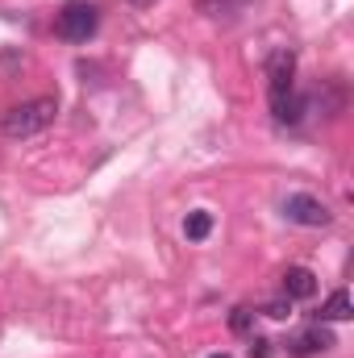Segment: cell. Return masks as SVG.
<instances>
[{
  "label": "cell",
  "instance_id": "cell-2",
  "mask_svg": "<svg viewBox=\"0 0 354 358\" xmlns=\"http://www.w3.org/2000/svg\"><path fill=\"white\" fill-rule=\"evenodd\" d=\"M96 25H100V8L92 0H67L59 8V21H55V29H59L63 42H88L92 34H96Z\"/></svg>",
  "mask_w": 354,
  "mask_h": 358
},
{
  "label": "cell",
  "instance_id": "cell-3",
  "mask_svg": "<svg viewBox=\"0 0 354 358\" xmlns=\"http://www.w3.org/2000/svg\"><path fill=\"white\" fill-rule=\"evenodd\" d=\"M283 217H288L292 225H304V229H321V225L334 221L330 204L317 200V196H309V192H292V196L283 200Z\"/></svg>",
  "mask_w": 354,
  "mask_h": 358
},
{
  "label": "cell",
  "instance_id": "cell-12",
  "mask_svg": "<svg viewBox=\"0 0 354 358\" xmlns=\"http://www.w3.org/2000/svg\"><path fill=\"white\" fill-rule=\"evenodd\" d=\"M129 4H134V8H146V4H155V0H129Z\"/></svg>",
  "mask_w": 354,
  "mask_h": 358
},
{
  "label": "cell",
  "instance_id": "cell-8",
  "mask_svg": "<svg viewBox=\"0 0 354 358\" xmlns=\"http://www.w3.org/2000/svg\"><path fill=\"white\" fill-rule=\"evenodd\" d=\"M246 4L250 0H200V13H208V17H238Z\"/></svg>",
  "mask_w": 354,
  "mask_h": 358
},
{
  "label": "cell",
  "instance_id": "cell-11",
  "mask_svg": "<svg viewBox=\"0 0 354 358\" xmlns=\"http://www.w3.org/2000/svg\"><path fill=\"white\" fill-rule=\"evenodd\" d=\"M250 358H271V342H267V338H255V346H250Z\"/></svg>",
  "mask_w": 354,
  "mask_h": 358
},
{
  "label": "cell",
  "instance_id": "cell-13",
  "mask_svg": "<svg viewBox=\"0 0 354 358\" xmlns=\"http://www.w3.org/2000/svg\"><path fill=\"white\" fill-rule=\"evenodd\" d=\"M208 358H229V355H208Z\"/></svg>",
  "mask_w": 354,
  "mask_h": 358
},
{
  "label": "cell",
  "instance_id": "cell-5",
  "mask_svg": "<svg viewBox=\"0 0 354 358\" xmlns=\"http://www.w3.org/2000/svg\"><path fill=\"white\" fill-rule=\"evenodd\" d=\"M279 287H283L288 300H313L317 296V275L309 267H288L279 275Z\"/></svg>",
  "mask_w": 354,
  "mask_h": 358
},
{
  "label": "cell",
  "instance_id": "cell-10",
  "mask_svg": "<svg viewBox=\"0 0 354 358\" xmlns=\"http://www.w3.org/2000/svg\"><path fill=\"white\" fill-rule=\"evenodd\" d=\"M263 313L271 317V321H288V317H292V300H288V296H283V300H271Z\"/></svg>",
  "mask_w": 354,
  "mask_h": 358
},
{
  "label": "cell",
  "instance_id": "cell-7",
  "mask_svg": "<svg viewBox=\"0 0 354 358\" xmlns=\"http://www.w3.org/2000/svg\"><path fill=\"white\" fill-rule=\"evenodd\" d=\"M183 234H187V242H204V238L213 234V213H208V208H196V213H187V221H183Z\"/></svg>",
  "mask_w": 354,
  "mask_h": 358
},
{
  "label": "cell",
  "instance_id": "cell-4",
  "mask_svg": "<svg viewBox=\"0 0 354 358\" xmlns=\"http://www.w3.org/2000/svg\"><path fill=\"white\" fill-rule=\"evenodd\" d=\"M334 346V334L321 325V321H313L309 329H300V334H292L288 338V355L292 358H313V355H325Z\"/></svg>",
  "mask_w": 354,
  "mask_h": 358
},
{
  "label": "cell",
  "instance_id": "cell-6",
  "mask_svg": "<svg viewBox=\"0 0 354 358\" xmlns=\"http://www.w3.org/2000/svg\"><path fill=\"white\" fill-rule=\"evenodd\" d=\"M317 321H351V292H346V287H338V292L321 304Z\"/></svg>",
  "mask_w": 354,
  "mask_h": 358
},
{
  "label": "cell",
  "instance_id": "cell-9",
  "mask_svg": "<svg viewBox=\"0 0 354 358\" xmlns=\"http://www.w3.org/2000/svg\"><path fill=\"white\" fill-rule=\"evenodd\" d=\"M229 329H234V334H250V329H255V313H250V308H234V313H229Z\"/></svg>",
  "mask_w": 354,
  "mask_h": 358
},
{
  "label": "cell",
  "instance_id": "cell-1",
  "mask_svg": "<svg viewBox=\"0 0 354 358\" xmlns=\"http://www.w3.org/2000/svg\"><path fill=\"white\" fill-rule=\"evenodd\" d=\"M55 117H59V100H55V96H34V100H21V104H13V108L4 113L0 129H4V138L21 142V138H34V134H42V129H46Z\"/></svg>",
  "mask_w": 354,
  "mask_h": 358
}]
</instances>
